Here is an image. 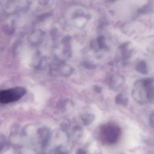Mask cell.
Listing matches in <instances>:
<instances>
[{"label":"cell","mask_w":154,"mask_h":154,"mask_svg":"<svg viewBox=\"0 0 154 154\" xmlns=\"http://www.w3.org/2000/svg\"><path fill=\"white\" fill-rule=\"evenodd\" d=\"M121 132V128L117 125L106 124L100 129V137L102 142L106 144H114L118 141Z\"/></svg>","instance_id":"cell-1"},{"label":"cell","mask_w":154,"mask_h":154,"mask_svg":"<svg viewBox=\"0 0 154 154\" xmlns=\"http://www.w3.org/2000/svg\"><path fill=\"white\" fill-rule=\"evenodd\" d=\"M26 90L22 87H16L0 91V103L8 104L20 99L26 94Z\"/></svg>","instance_id":"cell-2"},{"label":"cell","mask_w":154,"mask_h":154,"mask_svg":"<svg viewBox=\"0 0 154 154\" xmlns=\"http://www.w3.org/2000/svg\"><path fill=\"white\" fill-rule=\"evenodd\" d=\"M71 39L70 36L64 37L60 44L56 46L55 49L56 60L64 61L70 58L71 55Z\"/></svg>","instance_id":"cell-3"},{"label":"cell","mask_w":154,"mask_h":154,"mask_svg":"<svg viewBox=\"0 0 154 154\" xmlns=\"http://www.w3.org/2000/svg\"><path fill=\"white\" fill-rule=\"evenodd\" d=\"M50 72L54 76L68 77L74 72L73 68L64 61L57 60L51 63L50 66Z\"/></svg>","instance_id":"cell-4"},{"label":"cell","mask_w":154,"mask_h":154,"mask_svg":"<svg viewBox=\"0 0 154 154\" xmlns=\"http://www.w3.org/2000/svg\"><path fill=\"white\" fill-rule=\"evenodd\" d=\"M125 78L123 75L118 73L113 74L109 80V86L112 90L119 89L125 84Z\"/></svg>","instance_id":"cell-5"},{"label":"cell","mask_w":154,"mask_h":154,"mask_svg":"<svg viewBox=\"0 0 154 154\" xmlns=\"http://www.w3.org/2000/svg\"><path fill=\"white\" fill-rule=\"evenodd\" d=\"M119 50L121 58L123 60H127L132 56L133 50L131 44L129 42L122 44L119 47Z\"/></svg>","instance_id":"cell-6"},{"label":"cell","mask_w":154,"mask_h":154,"mask_svg":"<svg viewBox=\"0 0 154 154\" xmlns=\"http://www.w3.org/2000/svg\"><path fill=\"white\" fill-rule=\"evenodd\" d=\"M40 135L42 139V146L46 147L49 143L51 134L50 130L48 127L42 128L39 131Z\"/></svg>","instance_id":"cell-7"},{"label":"cell","mask_w":154,"mask_h":154,"mask_svg":"<svg viewBox=\"0 0 154 154\" xmlns=\"http://www.w3.org/2000/svg\"><path fill=\"white\" fill-rule=\"evenodd\" d=\"M91 47L94 48L96 47V49H97L99 50L104 49H106L108 48L106 44V38L105 36H100L98 37L94 43H91Z\"/></svg>","instance_id":"cell-8"},{"label":"cell","mask_w":154,"mask_h":154,"mask_svg":"<svg viewBox=\"0 0 154 154\" xmlns=\"http://www.w3.org/2000/svg\"><path fill=\"white\" fill-rule=\"evenodd\" d=\"M80 118L82 124L85 126H88L94 122L95 116L91 113H85L81 115Z\"/></svg>","instance_id":"cell-9"},{"label":"cell","mask_w":154,"mask_h":154,"mask_svg":"<svg viewBox=\"0 0 154 154\" xmlns=\"http://www.w3.org/2000/svg\"><path fill=\"white\" fill-rule=\"evenodd\" d=\"M44 32L41 30H38L33 32L31 35V41L33 43H40L43 39L44 37Z\"/></svg>","instance_id":"cell-10"},{"label":"cell","mask_w":154,"mask_h":154,"mask_svg":"<svg viewBox=\"0 0 154 154\" xmlns=\"http://www.w3.org/2000/svg\"><path fill=\"white\" fill-rule=\"evenodd\" d=\"M115 102L116 104L119 105L126 106L128 105V98L125 94L124 93H120L116 97Z\"/></svg>","instance_id":"cell-11"},{"label":"cell","mask_w":154,"mask_h":154,"mask_svg":"<svg viewBox=\"0 0 154 154\" xmlns=\"http://www.w3.org/2000/svg\"><path fill=\"white\" fill-rule=\"evenodd\" d=\"M135 69L137 71L143 75H147L148 73L147 64L144 61H142L137 63Z\"/></svg>","instance_id":"cell-12"},{"label":"cell","mask_w":154,"mask_h":154,"mask_svg":"<svg viewBox=\"0 0 154 154\" xmlns=\"http://www.w3.org/2000/svg\"><path fill=\"white\" fill-rule=\"evenodd\" d=\"M52 154H69L68 152L62 146L55 147L52 151Z\"/></svg>","instance_id":"cell-13"},{"label":"cell","mask_w":154,"mask_h":154,"mask_svg":"<svg viewBox=\"0 0 154 154\" xmlns=\"http://www.w3.org/2000/svg\"><path fill=\"white\" fill-rule=\"evenodd\" d=\"M152 8L153 5L152 3H147L138 11V13L139 14H145L150 11Z\"/></svg>","instance_id":"cell-14"},{"label":"cell","mask_w":154,"mask_h":154,"mask_svg":"<svg viewBox=\"0 0 154 154\" xmlns=\"http://www.w3.org/2000/svg\"><path fill=\"white\" fill-rule=\"evenodd\" d=\"M68 101L66 100H62L59 101L57 104V108L60 109L64 110L66 109L67 105H68Z\"/></svg>","instance_id":"cell-15"},{"label":"cell","mask_w":154,"mask_h":154,"mask_svg":"<svg viewBox=\"0 0 154 154\" xmlns=\"http://www.w3.org/2000/svg\"><path fill=\"white\" fill-rule=\"evenodd\" d=\"M70 126V123L69 121L66 120L63 121L61 124H60V127L61 128L62 131H66L69 128Z\"/></svg>","instance_id":"cell-16"},{"label":"cell","mask_w":154,"mask_h":154,"mask_svg":"<svg viewBox=\"0 0 154 154\" xmlns=\"http://www.w3.org/2000/svg\"><path fill=\"white\" fill-rule=\"evenodd\" d=\"M149 121H150V125L154 129V112L150 115Z\"/></svg>","instance_id":"cell-17"},{"label":"cell","mask_w":154,"mask_h":154,"mask_svg":"<svg viewBox=\"0 0 154 154\" xmlns=\"http://www.w3.org/2000/svg\"><path fill=\"white\" fill-rule=\"evenodd\" d=\"M93 90L96 93L98 94H100L102 92V88L97 85H95L93 87Z\"/></svg>","instance_id":"cell-18"},{"label":"cell","mask_w":154,"mask_h":154,"mask_svg":"<svg viewBox=\"0 0 154 154\" xmlns=\"http://www.w3.org/2000/svg\"><path fill=\"white\" fill-rule=\"evenodd\" d=\"M84 66L86 68L88 69H93L96 68L95 65L91 64L90 63H88V62H85L84 64Z\"/></svg>","instance_id":"cell-19"},{"label":"cell","mask_w":154,"mask_h":154,"mask_svg":"<svg viewBox=\"0 0 154 154\" xmlns=\"http://www.w3.org/2000/svg\"><path fill=\"white\" fill-rule=\"evenodd\" d=\"M76 154H87V153L84 149L80 148L77 150Z\"/></svg>","instance_id":"cell-20"},{"label":"cell","mask_w":154,"mask_h":154,"mask_svg":"<svg viewBox=\"0 0 154 154\" xmlns=\"http://www.w3.org/2000/svg\"></svg>","instance_id":"cell-21"}]
</instances>
